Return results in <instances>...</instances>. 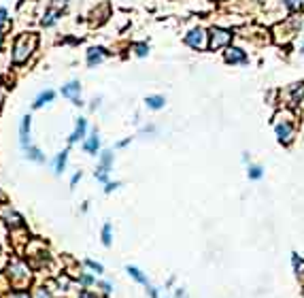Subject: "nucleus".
Returning <instances> with one entry per match:
<instances>
[{"instance_id": "1", "label": "nucleus", "mask_w": 304, "mask_h": 298, "mask_svg": "<svg viewBox=\"0 0 304 298\" xmlns=\"http://www.w3.org/2000/svg\"><path fill=\"white\" fill-rule=\"evenodd\" d=\"M275 134L281 145H292L296 139V122L292 113H279L275 119Z\"/></svg>"}, {"instance_id": "2", "label": "nucleus", "mask_w": 304, "mask_h": 298, "mask_svg": "<svg viewBox=\"0 0 304 298\" xmlns=\"http://www.w3.org/2000/svg\"><path fill=\"white\" fill-rule=\"evenodd\" d=\"M36 45H38V36L36 34H32V32L21 34L17 41H15V47H13V62L15 64L26 62L32 55V51L36 49Z\"/></svg>"}, {"instance_id": "3", "label": "nucleus", "mask_w": 304, "mask_h": 298, "mask_svg": "<svg viewBox=\"0 0 304 298\" xmlns=\"http://www.w3.org/2000/svg\"><path fill=\"white\" fill-rule=\"evenodd\" d=\"M9 279H11V284L13 286H17V288H23L30 281V271L23 267L21 262H13L11 267H9Z\"/></svg>"}, {"instance_id": "4", "label": "nucleus", "mask_w": 304, "mask_h": 298, "mask_svg": "<svg viewBox=\"0 0 304 298\" xmlns=\"http://www.w3.org/2000/svg\"><path fill=\"white\" fill-rule=\"evenodd\" d=\"M185 43L191 47V49H198V51L206 49V47H209V34H206L204 28H194L185 36Z\"/></svg>"}, {"instance_id": "5", "label": "nucleus", "mask_w": 304, "mask_h": 298, "mask_svg": "<svg viewBox=\"0 0 304 298\" xmlns=\"http://www.w3.org/2000/svg\"><path fill=\"white\" fill-rule=\"evenodd\" d=\"M209 36H211V47L213 49H219V47H226L230 41H232V32L226 30V28H211L209 32Z\"/></svg>"}, {"instance_id": "6", "label": "nucleus", "mask_w": 304, "mask_h": 298, "mask_svg": "<svg viewBox=\"0 0 304 298\" xmlns=\"http://www.w3.org/2000/svg\"><path fill=\"white\" fill-rule=\"evenodd\" d=\"M226 62L228 64H245L247 62V53L238 47H228L226 49Z\"/></svg>"}, {"instance_id": "7", "label": "nucleus", "mask_w": 304, "mask_h": 298, "mask_svg": "<svg viewBox=\"0 0 304 298\" xmlns=\"http://www.w3.org/2000/svg\"><path fill=\"white\" fill-rule=\"evenodd\" d=\"M111 164H113V151H102V158H100V173H98V179L100 181H107V173Z\"/></svg>"}, {"instance_id": "8", "label": "nucleus", "mask_w": 304, "mask_h": 298, "mask_svg": "<svg viewBox=\"0 0 304 298\" xmlns=\"http://www.w3.org/2000/svg\"><path fill=\"white\" fill-rule=\"evenodd\" d=\"M79 92H81V85H79L77 81H73V83H68L62 90V96H66V98H73L75 104H81V100H79Z\"/></svg>"}, {"instance_id": "9", "label": "nucleus", "mask_w": 304, "mask_h": 298, "mask_svg": "<svg viewBox=\"0 0 304 298\" xmlns=\"http://www.w3.org/2000/svg\"><path fill=\"white\" fill-rule=\"evenodd\" d=\"M28 141H30V115L21 117V126H19V143L23 147H28Z\"/></svg>"}, {"instance_id": "10", "label": "nucleus", "mask_w": 304, "mask_h": 298, "mask_svg": "<svg viewBox=\"0 0 304 298\" xmlns=\"http://www.w3.org/2000/svg\"><path fill=\"white\" fill-rule=\"evenodd\" d=\"M102 60H105V49L92 47V49L87 51V64H90V66H96V64H100Z\"/></svg>"}, {"instance_id": "11", "label": "nucleus", "mask_w": 304, "mask_h": 298, "mask_svg": "<svg viewBox=\"0 0 304 298\" xmlns=\"http://www.w3.org/2000/svg\"><path fill=\"white\" fill-rule=\"evenodd\" d=\"M128 273H130V277L137 281V284H141V286H149V281H147V275L145 273H143L141 269H137V267H128L126 269Z\"/></svg>"}, {"instance_id": "12", "label": "nucleus", "mask_w": 304, "mask_h": 298, "mask_svg": "<svg viewBox=\"0 0 304 298\" xmlns=\"http://www.w3.org/2000/svg\"><path fill=\"white\" fill-rule=\"evenodd\" d=\"M247 177H249L251 181H260L264 177V168L260 164H249L247 166Z\"/></svg>"}, {"instance_id": "13", "label": "nucleus", "mask_w": 304, "mask_h": 298, "mask_svg": "<svg viewBox=\"0 0 304 298\" xmlns=\"http://www.w3.org/2000/svg\"><path fill=\"white\" fill-rule=\"evenodd\" d=\"M292 267H294L296 277H300L302 273H304V260L300 258V254H298V252H292Z\"/></svg>"}, {"instance_id": "14", "label": "nucleus", "mask_w": 304, "mask_h": 298, "mask_svg": "<svg viewBox=\"0 0 304 298\" xmlns=\"http://www.w3.org/2000/svg\"><path fill=\"white\" fill-rule=\"evenodd\" d=\"M147 107L149 109H153V111H157V109H164V104H166V100H164V96H147Z\"/></svg>"}, {"instance_id": "15", "label": "nucleus", "mask_w": 304, "mask_h": 298, "mask_svg": "<svg viewBox=\"0 0 304 298\" xmlns=\"http://www.w3.org/2000/svg\"><path fill=\"white\" fill-rule=\"evenodd\" d=\"M83 147H85V151H90V154H96V151H98V147H100V141H98V134H92L90 136V139H87L85 141V145H83Z\"/></svg>"}, {"instance_id": "16", "label": "nucleus", "mask_w": 304, "mask_h": 298, "mask_svg": "<svg viewBox=\"0 0 304 298\" xmlns=\"http://www.w3.org/2000/svg\"><path fill=\"white\" fill-rule=\"evenodd\" d=\"M83 136H85V119H79L75 132H73V136H70V143H77L79 139H83Z\"/></svg>"}, {"instance_id": "17", "label": "nucleus", "mask_w": 304, "mask_h": 298, "mask_svg": "<svg viewBox=\"0 0 304 298\" xmlns=\"http://www.w3.org/2000/svg\"><path fill=\"white\" fill-rule=\"evenodd\" d=\"M53 90H47V92H43V94H38V98H36V102H34V107L38 109V107H43V104H47L51 98H53Z\"/></svg>"}, {"instance_id": "18", "label": "nucleus", "mask_w": 304, "mask_h": 298, "mask_svg": "<svg viewBox=\"0 0 304 298\" xmlns=\"http://www.w3.org/2000/svg\"><path fill=\"white\" fill-rule=\"evenodd\" d=\"M285 6L290 11H300L304 6V0H285Z\"/></svg>"}, {"instance_id": "19", "label": "nucleus", "mask_w": 304, "mask_h": 298, "mask_svg": "<svg viewBox=\"0 0 304 298\" xmlns=\"http://www.w3.org/2000/svg\"><path fill=\"white\" fill-rule=\"evenodd\" d=\"M66 154H68V151H62V154L58 156V160H55V173L64 171V164H66Z\"/></svg>"}, {"instance_id": "20", "label": "nucleus", "mask_w": 304, "mask_h": 298, "mask_svg": "<svg viewBox=\"0 0 304 298\" xmlns=\"http://www.w3.org/2000/svg\"><path fill=\"white\" fill-rule=\"evenodd\" d=\"M28 158L36 160V162H43V160H45V156H41V151H38L36 147H28Z\"/></svg>"}, {"instance_id": "21", "label": "nucleus", "mask_w": 304, "mask_h": 298, "mask_svg": "<svg viewBox=\"0 0 304 298\" xmlns=\"http://www.w3.org/2000/svg\"><path fill=\"white\" fill-rule=\"evenodd\" d=\"M102 243L111 245V224H105V228H102Z\"/></svg>"}, {"instance_id": "22", "label": "nucleus", "mask_w": 304, "mask_h": 298, "mask_svg": "<svg viewBox=\"0 0 304 298\" xmlns=\"http://www.w3.org/2000/svg\"><path fill=\"white\" fill-rule=\"evenodd\" d=\"M85 267H87V269H92L94 273H102V264H98V262L87 260V262H85Z\"/></svg>"}, {"instance_id": "23", "label": "nucleus", "mask_w": 304, "mask_h": 298, "mask_svg": "<svg viewBox=\"0 0 304 298\" xmlns=\"http://www.w3.org/2000/svg\"><path fill=\"white\" fill-rule=\"evenodd\" d=\"M134 51H137V55H141V58H143V55H147V53H149V47L141 43V45L134 47Z\"/></svg>"}, {"instance_id": "24", "label": "nucleus", "mask_w": 304, "mask_h": 298, "mask_svg": "<svg viewBox=\"0 0 304 298\" xmlns=\"http://www.w3.org/2000/svg\"><path fill=\"white\" fill-rule=\"evenodd\" d=\"M34 298H51V294L47 292V290L38 288V290H34Z\"/></svg>"}, {"instance_id": "25", "label": "nucleus", "mask_w": 304, "mask_h": 298, "mask_svg": "<svg viewBox=\"0 0 304 298\" xmlns=\"http://www.w3.org/2000/svg\"><path fill=\"white\" fill-rule=\"evenodd\" d=\"M174 298H187V290L185 288H177L174 290Z\"/></svg>"}, {"instance_id": "26", "label": "nucleus", "mask_w": 304, "mask_h": 298, "mask_svg": "<svg viewBox=\"0 0 304 298\" xmlns=\"http://www.w3.org/2000/svg\"><path fill=\"white\" fill-rule=\"evenodd\" d=\"M145 288H147V292H149V298H159L157 288H153V286H145Z\"/></svg>"}, {"instance_id": "27", "label": "nucleus", "mask_w": 304, "mask_h": 298, "mask_svg": "<svg viewBox=\"0 0 304 298\" xmlns=\"http://www.w3.org/2000/svg\"><path fill=\"white\" fill-rule=\"evenodd\" d=\"M115 188H119V183L115 181V183H107V188H105V192H107V194H109V192H113Z\"/></svg>"}, {"instance_id": "28", "label": "nucleus", "mask_w": 304, "mask_h": 298, "mask_svg": "<svg viewBox=\"0 0 304 298\" xmlns=\"http://www.w3.org/2000/svg\"><path fill=\"white\" fill-rule=\"evenodd\" d=\"M11 298H28V294H26V292H15Z\"/></svg>"}, {"instance_id": "29", "label": "nucleus", "mask_w": 304, "mask_h": 298, "mask_svg": "<svg viewBox=\"0 0 304 298\" xmlns=\"http://www.w3.org/2000/svg\"><path fill=\"white\" fill-rule=\"evenodd\" d=\"M100 288H102V290H105V292H107V294L111 292V284H105V281H102V284H100Z\"/></svg>"}, {"instance_id": "30", "label": "nucleus", "mask_w": 304, "mask_h": 298, "mask_svg": "<svg viewBox=\"0 0 304 298\" xmlns=\"http://www.w3.org/2000/svg\"><path fill=\"white\" fill-rule=\"evenodd\" d=\"M4 19H6V11H4V9H0V23H2Z\"/></svg>"}, {"instance_id": "31", "label": "nucleus", "mask_w": 304, "mask_h": 298, "mask_svg": "<svg viewBox=\"0 0 304 298\" xmlns=\"http://www.w3.org/2000/svg\"><path fill=\"white\" fill-rule=\"evenodd\" d=\"M81 281H83V284H85V286H87V284H92V281H94V279H92V277H90V275H85V277H83V279H81Z\"/></svg>"}, {"instance_id": "32", "label": "nucleus", "mask_w": 304, "mask_h": 298, "mask_svg": "<svg viewBox=\"0 0 304 298\" xmlns=\"http://www.w3.org/2000/svg\"><path fill=\"white\" fill-rule=\"evenodd\" d=\"M298 279H300V284H304V273H302V275H300Z\"/></svg>"}, {"instance_id": "33", "label": "nucleus", "mask_w": 304, "mask_h": 298, "mask_svg": "<svg viewBox=\"0 0 304 298\" xmlns=\"http://www.w3.org/2000/svg\"><path fill=\"white\" fill-rule=\"evenodd\" d=\"M300 53H302V55H304V43H302V45H300Z\"/></svg>"}, {"instance_id": "34", "label": "nucleus", "mask_w": 304, "mask_h": 298, "mask_svg": "<svg viewBox=\"0 0 304 298\" xmlns=\"http://www.w3.org/2000/svg\"><path fill=\"white\" fill-rule=\"evenodd\" d=\"M0 45H2V32H0Z\"/></svg>"}, {"instance_id": "35", "label": "nucleus", "mask_w": 304, "mask_h": 298, "mask_svg": "<svg viewBox=\"0 0 304 298\" xmlns=\"http://www.w3.org/2000/svg\"><path fill=\"white\" fill-rule=\"evenodd\" d=\"M215 2H219V0H215Z\"/></svg>"}]
</instances>
